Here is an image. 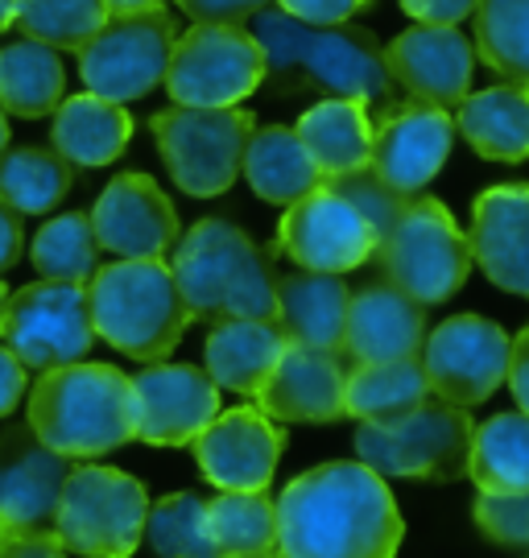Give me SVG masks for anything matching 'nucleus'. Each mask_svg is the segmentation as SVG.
Instances as JSON below:
<instances>
[{
    "label": "nucleus",
    "instance_id": "4c0bfd02",
    "mask_svg": "<svg viewBox=\"0 0 529 558\" xmlns=\"http://www.w3.org/2000/svg\"><path fill=\"white\" fill-rule=\"evenodd\" d=\"M145 538L157 558H219L207 534V500L199 493H170L149 505Z\"/></svg>",
    "mask_w": 529,
    "mask_h": 558
},
{
    "label": "nucleus",
    "instance_id": "9d476101",
    "mask_svg": "<svg viewBox=\"0 0 529 558\" xmlns=\"http://www.w3.org/2000/svg\"><path fill=\"white\" fill-rule=\"evenodd\" d=\"M0 343L34 373L79 364L96 343L87 286L46 278L21 286L0 311Z\"/></svg>",
    "mask_w": 529,
    "mask_h": 558
},
{
    "label": "nucleus",
    "instance_id": "a211bd4d",
    "mask_svg": "<svg viewBox=\"0 0 529 558\" xmlns=\"http://www.w3.org/2000/svg\"><path fill=\"white\" fill-rule=\"evenodd\" d=\"M137 439L149 447H191L219 414V389L199 364H145L133 377Z\"/></svg>",
    "mask_w": 529,
    "mask_h": 558
},
{
    "label": "nucleus",
    "instance_id": "2eb2a0df",
    "mask_svg": "<svg viewBox=\"0 0 529 558\" xmlns=\"http://www.w3.org/2000/svg\"><path fill=\"white\" fill-rule=\"evenodd\" d=\"M191 447L199 472L219 493H265L286 451V430L256 405H236L207 422Z\"/></svg>",
    "mask_w": 529,
    "mask_h": 558
},
{
    "label": "nucleus",
    "instance_id": "2f4dec72",
    "mask_svg": "<svg viewBox=\"0 0 529 558\" xmlns=\"http://www.w3.org/2000/svg\"><path fill=\"white\" fill-rule=\"evenodd\" d=\"M468 476L480 493H529V418L521 410L471 430Z\"/></svg>",
    "mask_w": 529,
    "mask_h": 558
},
{
    "label": "nucleus",
    "instance_id": "ddd939ff",
    "mask_svg": "<svg viewBox=\"0 0 529 558\" xmlns=\"http://www.w3.org/2000/svg\"><path fill=\"white\" fill-rule=\"evenodd\" d=\"M509 343L501 323L484 315H455L422 339V373L438 401L471 410L489 401L509 373Z\"/></svg>",
    "mask_w": 529,
    "mask_h": 558
},
{
    "label": "nucleus",
    "instance_id": "f704fd0d",
    "mask_svg": "<svg viewBox=\"0 0 529 558\" xmlns=\"http://www.w3.org/2000/svg\"><path fill=\"white\" fill-rule=\"evenodd\" d=\"M207 534L219 558L277 555V509L265 493H219L207 500Z\"/></svg>",
    "mask_w": 529,
    "mask_h": 558
},
{
    "label": "nucleus",
    "instance_id": "1a4fd4ad",
    "mask_svg": "<svg viewBox=\"0 0 529 558\" xmlns=\"http://www.w3.org/2000/svg\"><path fill=\"white\" fill-rule=\"evenodd\" d=\"M256 120L244 108H166L149 120L157 154L170 179L191 199H216L240 179Z\"/></svg>",
    "mask_w": 529,
    "mask_h": 558
},
{
    "label": "nucleus",
    "instance_id": "a18cd8bd",
    "mask_svg": "<svg viewBox=\"0 0 529 558\" xmlns=\"http://www.w3.org/2000/svg\"><path fill=\"white\" fill-rule=\"evenodd\" d=\"M505 380H509L521 414L529 418V327L509 343V373H505Z\"/></svg>",
    "mask_w": 529,
    "mask_h": 558
},
{
    "label": "nucleus",
    "instance_id": "49530a36",
    "mask_svg": "<svg viewBox=\"0 0 529 558\" xmlns=\"http://www.w3.org/2000/svg\"><path fill=\"white\" fill-rule=\"evenodd\" d=\"M0 558H67L55 534H38V538H0Z\"/></svg>",
    "mask_w": 529,
    "mask_h": 558
},
{
    "label": "nucleus",
    "instance_id": "09e8293b",
    "mask_svg": "<svg viewBox=\"0 0 529 558\" xmlns=\"http://www.w3.org/2000/svg\"><path fill=\"white\" fill-rule=\"evenodd\" d=\"M108 9V17H124V13H154L166 0H99Z\"/></svg>",
    "mask_w": 529,
    "mask_h": 558
},
{
    "label": "nucleus",
    "instance_id": "79ce46f5",
    "mask_svg": "<svg viewBox=\"0 0 529 558\" xmlns=\"http://www.w3.org/2000/svg\"><path fill=\"white\" fill-rule=\"evenodd\" d=\"M281 13H290L298 21H311V25H339L352 13L369 9L373 0H274Z\"/></svg>",
    "mask_w": 529,
    "mask_h": 558
},
{
    "label": "nucleus",
    "instance_id": "473e14b6",
    "mask_svg": "<svg viewBox=\"0 0 529 558\" xmlns=\"http://www.w3.org/2000/svg\"><path fill=\"white\" fill-rule=\"evenodd\" d=\"M75 170L50 145H17L0 154V203L17 216H46L71 191Z\"/></svg>",
    "mask_w": 529,
    "mask_h": 558
},
{
    "label": "nucleus",
    "instance_id": "dca6fc26",
    "mask_svg": "<svg viewBox=\"0 0 529 558\" xmlns=\"http://www.w3.org/2000/svg\"><path fill=\"white\" fill-rule=\"evenodd\" d=\"M92 232L120 260H161L178 244V211L149 174H117L92 207Z\"/></svg>",
    "mask_w": 529,
    "mask_h": 558
},
{
    "label": "nucleus",
    "instance_id": "4be33fe9",
    "mask_svg": "<svg viewBox=\"0 0 529 558\" xmlns=\"http://www.w3.org/2000/svg\"><path fill=\"white\" fill-rule=\"evenodd\" d=\"M471 265L517 299H529V186L501 182L471 203Z\"/></svg>",
    "mask_w": 529,
    "mask_h": 558
},
{
    "label": "nucleus",
    "instance_id": "f257e3e1",
    "mask_svg": "<svg viewBox=\"0 0 529 558\" xmlns=\"http://www.w3.org/2000/svg\"><path fill=\"white\" fill-rule=\"evenodd\" d=\"M281 558H393L406 521L385 476L360 459L318 463L277 497Z\"/></svg>",
    "mask_w": 529,
    "mask_h": 558
},
{
    "label": "nucleus",
    "instance_id": "8fccbe9b",
    "mask_svg": "<svg viewBox=\"0 0 529 558\" xmlns=\"http://www.w3.org/2000/svg\"><path fill=\"white\" fill-rule=\"evenodd\" d=\"M21 4H25V0H0V34H4V29H13Z\"/></svg>",
    "mask_w": 529,
    "mask_h": 558
},
{
    "label": "nucleus",
    "instance_id": "0eeeda50",
    "mask_svg": "<svg viewBox=\"0 0 529 558\" xmlns=\"http://www.w3.org/2000/svg\"><path fill=\"white\" fill-rule=\"evenodd\" d=\"M471 430L476 422L468 418V410L426 398L397 422H360L356 456L376 476L447 484L468 472Z\"/></svg>",
    "mask_w": 529,
    "mask_h": 558
},
{
    "label": "nucleus",
    "instance_id": "de8ad7c7",
    "mask_svg": "<svg viewBox=\"0 0 529 558\" xmlns=\"http://www.w3.org/2000/svg\"><path fill=\"white\" fill-rule=\"evenodd\" d=\"M21 248H25V228H21V216L13 211V207H4V203H0V274L17 265Z\"/></svg>",
    "mask_w": 529,
    "mask_h": 558
},
{
    "label": "nucleus",
    "instance_id": "58836bf2",
    "mask_svg": "<svg viewBox=\"0 0 529 558\" xmlns=\"http://www.w3.org/2000/svg\"><path fill=\"white\" fill-rule=\"evenodd\" d=\"M327 186H332L335 195H344V199L352 203L356 211L369 220V228L376 232V244H381V236L397 223V216H401L406 203H410L406 195L389 191L369 166H360V170H352V174H339V179H332Z\"/></svg>",
    "mask_w": 529,
    "mask_h": 558
},
{
    "label": "nucleus",
    "instance_id": "f3484780",
    "mask_svg": "<svg viewBox=\"0 0 529 558\" xmlns=\"http://www.w3.org/2000/svg\"><path fill=\"white\" fill-rule=\"evenodd\" d=\"M455 120L443 108L431 104H406L389 108L373 120V149H369V170L397 195H422L431 179L452 158Z\"/></svg>",
    "mask_w": 529,
    "mask_h": 558
},
{
    "label": "nucleus",
    "instance_id": "72a5a7b5",
    "mask_svg": "<svg viewBox=\"0 0 529 558\" xmlns=\"http://www.w3.org/2000/svg\"><path fill=\"white\" fill-rule=\"evenodd\" d=\"M471 17L476 59L505 83L529 92V0H480Z\"/></svg>",
    "mask_w": 529,
    "mask_h": 558
},
{
    "label": "nucleus",
    "instance_id": "e433bc0d",
    "mask_svg": "<svg viewBox=\"0 0 529 558\" xmlns=\"http://www.w3.org/2000/svg\"><path fill=\"white\" fill-rule=\"evenodd\" d=\"M104 21H108V9L99 0H25L13 29L21 38L41 41L59 54L62 50L79 54L99 34Z\"/></svg>",
    "mask_w": 529,
    "mask_h": 558
},
{
    "label": "nucleus",
    "instance_id": "c756f323",
    "mask_svg": "<svg viewBox=\"0 0 529 558\" xmlns=\"http://www.w3.org/2000/svg\"><path fill=\"white\" fill-rule=\"evenodd\" d=\"M67 92L59 50L29 38H13L0 46V112L21 120L50 117Z\"/></svg>",
    "mask_w": 529,
    "mask_h": 558
},
{
    "label": "nucleus",
    "instance_id": "6ab92c4d",
    "mask_svg": "<svg viewBox=\"0 0 529 558\" xmlns=\"http://www.w3.org/2000/svg\"><path fill=\"white\" fill-rule=\"evenodd\" d=\"M71 468V459L46 451L29 430H9L0 439V538L55 534Z\"/></svg>",
    "mask_w": 529,
    "mask_h": 558
},
{
    "label": "nucleus",
    "instance_id": "a878e982",
    "mask_svg": "<svg viewBox=\"0 0 529 558\" xmlns=\"http://www.w3.org/2000/svg\"><path fill=\"white\" fill-rule=\"evenodd\" d=\"M286 343L290 339L277 327V319L216 323L207 343H203V373L216 380V389H232L240 398H256V389L274 373Z\"/></svg>",
    "mask_w": 529,
    "mask_h": 558
},
{
    "label": "nucleus",
    "instance_id": "3c124183",
    "mask_svg": "<svg viewBox=\"0 0 529 558\" xmlns=\"http://www.w3.org/2000/svg\"><path fill=\"white\" fill-rule=\"evenodd\" d=\"M4 149H9V117L0 112V154H4Z\"/></svg>",
    "mask_w": 529,
    "mask_h": 558
},
{
    "label": "nucleus",
    "instance_id": "423d86ee",
    "mask_svg": "<svg viewBox=\"0 0 529 558\" xmlns=\"http://www.w3.org/2000/svg\"><path fill=\"white\" fill-rule=\"evenodd\" d=\"M385 286L401 290L418 306H438L464 290L471 274L468 236L438 199L413 195L389 232L376 244Z\"/></svg>",
    "mask_w": 529,
    "mask_h": 558
},
{
    "label": "nucleus",
    "instance_id": "f03ea898",
    "mask_svg": "<svg viewBox=\"0 0 529 558\" xmlns=\"http://www.w3.org/2000/svg\"><path fill=\"white\" fill-rule=\"evenodd\" d=\"M249 34L265 54V87L274 96L356 100L369 112H389L397 104V83L385 71V54L360 25H311L269 4L253 17Z\"/></svg>",
    "mask_w": 529,
    "mask_h": 558
},
{
    "label": "nucleus",
    "instance_id": "aec40b11",
    "mask_svg": "<svg viewBox=\"0 0 529 558\" xmlns=\"http://www.w3.org/2000/svg\"><path fill=\"white\" fill-rule=\"evenodd\" d=\"M385 71L413 104L459 108L471 92L476 50L455 25H413L381 50Z\"/></svg>",
    "mask_w": 529,
    "mask_h": 558
},
{
    "label": "nucleus",
    "instance_id": "6e6552de",
    "mask_svg": "<svg viewBox=\"0 0 529 558\" xmlns=\"http://www.w3.org/2000/svg\"><path fill=\"white\" fill-rule=\"evenodd\" d=\"M145 513L149 497L145 484L120 468L83 463L71 468L62 484L55 538L67 555L83 558H133L145 538Z\"/></svg>",
    "mask_w": 529,
    "mask_h": 558
},
{
    "label": "nucleus",
    "instance_id": "603ef678",
    "mask_svg": "<svg viewBox=\"0 0 529 558\" xmlns=\"http://www.w3.org/2000/svg\"><path fill=\"white\" fill-rule=\"evenodd\" d=\"M4 299H9V290H4V281H0V311H4Z\"/></svg>",
    "mask_w": 529,
    "mask_h": 558
},
{
    "label": "nucleus",
    "instance_id": "20e7f679",
    "mask_svg": "<svg viewBox=\"0 0 529 558\" xmlns=\"http://www.w3.org/2000/svg\"><path fill=\"white\" fill-rule=\"evenodd\" d=\"M170 274L191 319H277L274 257L232 220H199L178 236Z\"/></svg>",
    "mask_w": 529,
    "mask_h": 558
},
{
    "label": "nucleus",
    "instance_id": "393cba45",
    "mask_svg": "<svg viewBox=\"0 0 529 558\" xmlns=\"http://www.w3.org/2000/svg\"><path fill=\"white\" fill-rule=\"evenodd\" d=\"M129 137H133V117L124 112V104L99 100L92 92L67 96L50 120V149L71 170L112 166L129 149Z\"/></svg>",
    "mask_w": 529,
    "mask_h": 558
},
{
    "label": "nucleus",
    "instance_id": "7ed1b4c3",
    "mask_svg": "<svg viewBox=\"0 0 529 558\" xmlns=\"http://www.w3.org/2000/svg\"><path fill=\"white\" fill-rule=\"evenodd\" d=\"M29 435L62 459H96L137 439L133 377L112 364H62L25 393Z\"/></svg>",
    "mask_w": 529,
    "mask_h": 558
},
{
    "label": "nucleus",
    "instance_id": "b1692460",
    "mask_svg": "<svg viewBox=\"0 0 529 558\" xmlns=\"http://www.w3.org/2000/svg\"><path fill=\"white\" fill-rule=\"evenodd\" d=\"M352 290L335 274H286L277 278V327L290 343L344 356V327H348Z\"/></svg>",
    "mask_w": 529,
    "mask_h": 558
},
{
    "label": "nucleus",
    "instance_id": "cd10ccee",
    "mask_svg": "<svg viewBox=\"0 0 529 558\" xmlns=\"http://www.w3.org/2000/svg\"><path fill=\"white\" fill-rule=\"evenodd\" d=\"M455 129L471 149L489 161L529 158V92L513 83H496L484 92H468L455 108Z\"/></svg>",
    "mask_w": 529,
    "mask_h": 558
},
{
    "label": "nucleus",
    "instance_id": "ea45409f",
    "mask_svg": "<svg viewBox=\"0 0 529 558\" xmlns=\"http://www.w3.org/2000/svg\"><path fill=\"white\" fill-rule=\"evenodd\" d=\"M471 518L492 546L529 550V493H480Z\"/></svg>",
    "mask_w": 529,
    "mask_h": 558
},
{
    "label": "nucleus",
    "instance_id": "c85d7f7f",
    "mask_svg": "<svg viewBox=\"0 0 529 558\" xmlns=\"http://www.w3.org/2000/svg\"><path fill=\"white\" fill-rule=\"evenodd\" d=\"M240 174L249 179L256 199L277 203V207H290L302 195L323 186V174L314 170L311 154L302 149L294 129H286V124L253 129L244 161H240Z\"/></svg>",
    "mask_w": 529,
    "mask_h": 558
},
{
    "label": "nucleus",
    "instance_id": "4468645a",
    "mask_svg": "<svg viewBox=\"0 0 529 558\" xmlns=\"http://www.w3.org/2000/svg\"><path fill=\"white\" fill-rule=\"evenodd\" d=\"M277 248L306 274H352L376 253V232L344 195L323 182L286 207L277 223Z\"/></svg>",
    "mask_w": 529,
    "mask_h": 558
},
{
    "label": "nucleus",
    "instance_id": "5701e85b",
    "mask_svg": "<svg viewBox=\"0 0 529 558\" xmlns=\"http://www.w3.org/2000/svg\"><path fill=\"white\" fill-rule=\"evenodd\" d=\"M426 339V306H418L393 286H364L348 302L344 356L352 364H385L422 352Z\"/></svg>",
    "mask_w": 529,
    "mask_h": 558
},
{
    "label": "nucleus",
    "instance_id": "37998d69",
    "mask_svg": "<svg viewBox=\"0 0 529 558\" xmlns=\"http://www.w3.org/2000/svg\"><path fill=\"white\" fill-rule=\"evenodd\" d=\"M480 0H401V9L422 25H459L476 13Z\"/></svg>",
    "mask_w": 529,
    "mask_h": 558
},
{
    "label": "nucleus",
    "instance_id": "39448f33",
    "mask_svg": "<svg viewBox=\"0 0 529 558\" xmlns=\"http://www.w3.org/2000/svg\"><path fill=\"white\" fill-rule=\"evenodd\" d=\"M87 311L96 336L141 364L166 360L191 327V311L166 260L99 265L87 281Z\"/></svg>",
    "mask_w": 529,
    "mask_h": 558
},
{
    "label": "nucleus",
    "instance_id": "f8f14e48",
    "mask_svg": "<svg viewBox=\"0 0 529 558\" xmlns=\"http://www.w3.org/2000/svg\"><path fill=\"white\" fill-rule=\"evenodd\" d=\"M178 41V25L166 9L154 13H124L108 17L99 34L79 50L83 87L99 100L129 104L149 96L166 80L170 50Z\"/></svg>",
    "mask_w": 529,
    "mask_h": 558
},
{
    "label": "nucleus",
    "instance_id": "7c9ffc66",
    "mask_svg": "<svg viewBox=\"0 0 529 558\" xmlns=\"http://www.w3.org/2000/svg\"><path fill=\"white\" fill-rule=\"evenodd\" d=\"M431 398L422 360H385V364H356L344 380V410L356 422H397Z\"/></svg>",
    "mask_w": 529,
    "mask_h": 558
},
{
    "label": "nucleus",
    "instance_id": "9b49d317",
    "mask_svg": "<svg viewBox=\"0 0 529 558\" xmlns=\"http://www.w3.org/2000/svg\"><path fill=\"white\" fill-rule=\"evenodd\" d=\"M161 83L178 108H236L265 83V54L244 25H195L175 41Z\"/></svg>",
    "mask_w": 529,
    "mask_h": 558
},
{
    "label": "nucleus",
    "instance_id": "bb28decb",
    "mask_svg": "<svg viewBox=\"0 0 529 558\" xmlns=\"http://www.w3.org/2000/svg\"><path fill=\"white\" fill-rule=\"evenodd\" d=\"M294 137L311 154L323 182H332L339 174H352L360 166H369L373 112L356 100H318L298 117Z\"/></svg>",
    "mask_w": 529,
    "mask_h": 558
},
{
    "label": "nucleus",
    "instance_id": "864d4df0",
    "mask_svg": "<svg viewBox=\"0 0 529 558\" xmlns=\"http://www.w3.org/2000/svg\"><path fill=\"white\" fill-rule=\"evenodd\" d=\"M244 558H281V555H244Z\"/></svg>",
    "mask_w": 529,
    "mask_h": 558
},
{
    "label": "nucleus",
    "instance_id": "412c9836",
    "mask_svg": "<svg viewBox=\"0 0 529 558\" xmlns=\"http://www.w3.org/2000/svg\"><path fill=\"white\" fill-rule=\"evenodd\" d=\"M344 356L314 352L302 343H286L274 373L256 389V410L274 422H302V426H327L348 418L344 410Z\"/></svg>",
    "mask_w": 529,
    "mask_h": 558
},
{
    "label": "nucleus",
    "instance_id": "c9c22d12",
    "mask_svg": "<svg viewBox=\"0 0 529 558\" xmlns=\"http://www.w3.org/2000/svg\"><path fill=\"white\" fill-rule=\"evenodd\" d=\"M29 260L46 281H75L87 286L99 269V244L92 232V220L83 211H67L41 223V232L29 244Z\"/></svg>",
    "mask_w": 529,
    "mask_h": 558
},
{
    "label": "nucleus",
    "instance_id": "a19ab883",
    "mask_svg": "<svg viewBox=\"0 0 529 558\" xmlns=\"http://www.w3.org/2000/svg\"><path fill=\"white\" fill-rule=\"evenodd\" d=\"M269 4L274 0H178V9L195 17V25H244Z\"/></svg>",
    "mask_w": 529,
    "mask_h": 558
},
{
    "label": "nucleus",
    "instance_id": "c03bdc74",
    "mask_svg": "<svg viewBox=\"0 0 529 558\" xmlns=\"http://www.w3.org/2000/svg\"><path fill=\"white\" fill-rule=\"evenodd\" d=\"M25 373H29V368L0 343V418H9L21 405V398L29 393V377H25Z\"/></svg>",
    "mask_w": 529,
    "mask_h": 558
}]
</instances>
